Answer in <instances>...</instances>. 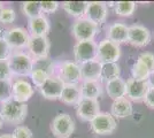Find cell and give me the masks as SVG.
Here are the masks:
<instances>
[{"mask_svg": "<svg viewBox=\"0 0 154 138\" xmlns=\"http://www.w3.org/2000/svg\"><path fill=\"white\" fill-rule=\"evenodd\" d=\"M151 31L143 24L136 23L129 26L128 43L136 47H144L149 44L151 41Z\"/></svg>", "mask_w": 154, "mask_h": 138, "instance_id": "4fadbf2b", "label": "cell"}, {"mask_svg": "<svg viewBox=\"0 0 154 138\" xmlns=\"http://www.w3.org/2000/svg\"><path fill=\"white\" fill-rule=\"evenodd\" d=\"M8 63L12 74L16 76H30L33 69V59L29 53L22 51H13L8 58Z\"/></svg>", "mask_w": 154, "mask_h": 138, "instance_id": "7a4b0ae2", "label": "cell"}, {"mask_svg": "<svg viewBox=\"0 0 154 138\" xmlns=\"http://www.w3.org/2000/svg\"><path fill=\"white\" fill-rule=\"evenodd\" d=\"M55 63L54 61L50 58H40V59H35L33 60V69H40L43 72H45L47 75H55Z\"/></svg>", "mask_w": 154, "mask_h": 138, "instance_id": "4316f807", "label": "cell"}, {"mask_svg": "<svg viewBox=\"0 0 154 138\" xmlns=\"http://www.w3.org/2000/svg\"><path fill=\"white\" fill-rule=\"evenodd\" d=\"M16 20V13L12 7H4L0 13V23L1 24H11Z\"/></svg>", "mask_w": 154, "mask_h": 138, "instance_id": "1f68e13d", "label": "cell"}, {"mask_svg": "<svg viewBox=\"0 0 154 138\" xmlns=\"http://www.w3.org/2000/svg\"><path fill=\"white\" fill-rule=\"evenodd\" d=\"M100 113V105L97 99L82 98L76 106V114L79 120L91 122Z\"/></svg>", "mask_w": 154, "mask_h": 138, "instance_id": "8fae6325", "label": "cell"}, {"mask_svg": "<svg viewBox=\"0 0 154 138\" xmlns=\"http://www.w3.org/2000/svg\"><path fill=\"white\" fill-rule=\"evenodd\" d=\"M121 77V68L115 63H103V68H101V76H100V81H103L105 83H107L112 79H115Z\"/></svg>", "mask_w": 154, "mask_h": 138, "instance_id": "d4e9b609", "label": "cell"}, {"mask_svg": "<svg viewBox=\"0 0 154 138\" xmlns=\"http://www.w3.org/2000/svg\"><path fill=\"white\" fill-rule=\"evenodd\" d=\"M64 85L66 84L57 75H52L47 78V81L44 83V85L39 89V91L45 99L58 100V99H60V96L63 91Z\"/></svg>", "mask_w": 154, "mask_h": 138, "instance_id": "5bb4252c", "label": "cell"}, {"mask_svg": "<svg viewBox=\"0 0 154 138\" xmlns=\"http://www.w3.org/2000/svg\"><path fill=\"white\" fill-rule=\"evenodd\" d=\"M13 76L11 67L8 63V60H1L0 61V81H11Z\"/></svg>", "mask_w": 154, "mask_h": 138, "instance_id": "836d02e7", "label": "cell"}, {"mask_svg": "<svg viewBox=\"0 0 154 138\" xmlns=\"http://www.w3.org/2000/svg\"><path fill=\"white\" fill-rule=\"evenodd\" d=\"M21 11L24 16H26L29 20L35 19L39 15H42V7H40V1H24L21 5Z\"/></svg>", "mask_w": 154, "mask_h": 138, "instance_id": "484cf974", "label": "cell"}, {"mask_svg": "<svg viewBox=\"0 0 154 138\" xmlns=\"http://www.w3.org/2000/svg\"><path fill=\"white\" fill-rule=\"evenodd\" d=\"M144 103L146 104L147 107L154 109V87H149L147 94H146V97L144 99Z\"/></svg>", "mask_w": 154, "mask_h": 138, "instance_id": "74e56055", "label": "cell"}, {"mask_svg": "<svg viewBox=\"0 0 154 138\" xmlns=\"http://www.w3.org/2000/svg\"><path fill=\"white\" fill-rule=\"evenodd\" d=\"M28 52L32 59H40L48 57L51 43L47 36H40V37H30L29 44H28Z\"/></svg>", "mask_w": 154, "mask_h": 138, "instance_id": "7c38bea8", "label": "cell"}, {"mask_svg": "<svg viewBox=\"0 0 154 138\" xmlns=\"http://www.w3.org/2000/svg\"><path fill=\"white\" fill-rule=\"evenodd\" d=\"M82 98L97 99L103 94V86L99 81H82L81 83Z\"/></svg>", "mask_w": 154, "mask_h": 138, "instance_id": "603a6c76", "label": "cell"}, {"mask_svg": "<svg viewBox=\"0 0 154 138\" xmlns=\"http://www.w3.org/2000/svg\"><path fill=\"white\" fill-rule=\"evenodd\" d=\"M97 32H98V24L85 17L76 20L71 26V33L77 41L94 40Z\"/></svg>", "mask_w": 154, "mask_h": 138, "instance_id": "8992f818", "label": "cell"}, {"mask_svg": "<svg viewBox=\"0 0 154 138\" xmlns=\"http://www.w3.org/2000/svg\"><path fill=\"white\" fill-rule=\"evenodd\" d=\"M128 33L129 26L124 22H114L107 28L106 36H107V39L120 45L128 41Z\"/></svg>", "mask_w": 154, "mask_h": 138, "instance_id": "e0dca14e", "label": "cell"}, {"mask_svg": "<svg viewBox=\"0 0 154 138\" xmlns=\"http://www.w3.org/2000/svg\"><path fill=\"white\" fill-rule=\"evenodd\" d=\"M55 75L64 84H78L82 82L81 68L77 62L62 61L55 67Z\"/></svg>", "mask_w": 154, "mask_h": 138, "instance_id": "3957f363", "label": "cell"}, {"mask_svg": "<svg viewBox=\"0 0 154 138\" xmlns=\"http://www.w3.org/2000/svg\"><path fill=\"white\" fill-rule=\"evenodd\" d=\"M12 99V82L0 81V104Z\"/></svg>", "mask_w": 154, "mask_h": 138, "instance_id": "4dcf8cb0", "label": "cell"}, {"mask_svg": "<svg viewBox=\"0 0 154 138\" xmlns=\"http://www.w3.org/2000/svg\"><path fill=\"white\" fill-rule=\"evenodd\" d=\"M0 138H14L12 133H2L0 135Z\"/></svg>", "mask_w": 154, "mask_h": 138, "instance_id": "ab89813d", "label": "cell"}, {"mask_svg": "<svg viewBox=\"0 0 154 138\" xmlns=\"http://www.w3.org/2000/svg\"><path fill=\"white\" fill-rule=\"evenodd\" d=\"M51 131L57 138H69L75 131V122L69 114L61 113L52 120Z\"/></svg>", "mask_w": 154, "mask_h": 138, "instance_id": "277c9868", "label": "cell"}, {"mask_svg": "<svg viewBox=\"0 0 154 138\" xmlns=\"http://www.w3.org/2000/svg\"><path fill=\"white\" fill-rule=\"evenodd\" d=\"M82 81H99L101 76V68L103 63L98 60H92L79 65Z\"/></svg>", "mask_w": 154, "mask_h": 138, "instance_id": "ffe728a7", "label": "cell"}, {"mask_svg": "<svg viewBox=\"0 0 154 138\" xmlns=\"http://www.w3.org/2000/svg\"><path fill=\"white\" fill-rule=\"evenodd\" d=\"M131 75H132V78L135 79L147 81L149 75H151V72L144 63H141L140 61L137 60L131 67Z\"/></svg>", "mask_w": 154, "mask_h": 138, "instance_id": "f1b7e54d", "label": "cell"}, {"mask_svg": "<svg viewBox=\"0 0 154 138\" xmlns=\"http://www.w3.org/2000/svg\"><path fill=\"white\" fill-rule=\"evenodd\" d=\"M33 87L26 79L19 78L12 83V99L17 103L26 104V101L33 96Z\"/></svg>", "mask_w": 154, "mask_h": 138, "instance_id": "2e32d148", "label": "cell"}, {"mask_svg": "<svg viewBox=\"0 0 154 138\" xmlns=\"http://www.w3.org/2000/svg\"><path fill=\"white\" fill-rule=\"evenodd\" d=\"M138 61L144 63L145 66L149 69V72H154V54L151 52H144L140 53L138 57Z\"/></svg>", "mask_w": 154, "mask_h": 138, "instance_id": "d6a6232c", "label": "cell"}, {"mask_svg": "<svg viewBox=\"0 0 154 138\" xmlns=\"http://www.w3.org/2000/svg\"><path fill=\"white\" fill-rule=\"evenodd\" d=\"M134 106L132 103L127 97L113 100V104L110 106V114L115 118H125L132 115Z\"/></svg>", "mask_w": 154, "mask_h": 138, "instance_id": "d6986e66", "label": "cell"}, {"mask_svg": "<svg viewBox=\"0 0 154 138\" xmlns=\"http://www.w3.org/2000/svg\"><path fill=\"white\" fill-rule=\"evenodd\" d=\"M106 92L108 94V97L116 100V99L124 98L125 97V93H127V84H125V81L122 79L121 77L115 79H112L106 83Z\"/></svg>", "mask_w": 154, "mask_h": 138, "instance_id": "7402d4cb", "label": "cell"}, {"mask_svg": "<svg viewBox=\"0 0 154 138\" xmlns=\"http://www.w3.org/2000/svg\"><path fill=\"white\" fill-rule=\"evenodd\" d=\"M12 135L14 138H33L32 131L26 125H16Z\"/></svg>", "mask_w": 154, "mask_h": 138, "instance_id": "e575fe53", "label": "cell"}, {"mask_svg": "<svg viewBox=\"0 0 154 138\" xmlns=\"http://www.w3.org/2000/svg\"><path fill=\"white\" fill-rule=\"evenodd\" d=\"M12 53H13V50L9 47L7 41L4 39V37H0V61L8 60Z\"/></svg>", "mask_w": 154, "mask_h": 138, "instance_id": "d590c367", "label": "cell"}, {"mask_svg": "<svg viewBox=\"0 0 154 138\" xmlns=\"http://www.w3.org/2000/svg\"><path fill=\"white\" fill-rule=\"evenodd\" d=\"M40 7L43 14H52L59 8L58 1H40Z\"/></svg>", "mask_w": 154, "mask_h": 138, "instance_id": "8d00e7d4", "label": "cell"}, {"mask_svg": "<svg viewBox=\"0 0 154 138\" xmlns=\"http://www.w3.org/2000/svg\"><path fill=\"white\" fill-rule=\"evenodd\" d=\"M4 39L7 41V44L12 50L20 51L22 48L28 47L29 40H30V33L28 30L21 26H14L5 31L4 33Z\"/></svg>", "mask_w": 154, "mask_h": 138, "instance_id": "ba28073f", "label": "cell"}, {"mask_svg": "<svg viewBox=\"0 0 154 138\" xmlns=\"http://www.w3.org/2000/svg\"><path fill=\"white\" fill-rule=\"evenodd\" d=\"M4 2H1V1H0V13H1V11H2V9H4Z\"/></svg>", "mask_w": 154, "mask_h": 138, "instance_id": "b9f144b4", "label": "cell"}, {"mask_svg": "<svg viewBox=\"0 0 154 138\" xmlns=\"http://www.w3.org/2000/svg\"><path fill=\"white\" fill-rule=\"evenodd\" d=\"M121 58V47L109 39H103L98 44L97 59L100 63H115Z\"/></svg>", "mask_w": 154, "mask_h": 138, "instance_id": "52a82bcc", "label": "cell"}, {"mask_svg": "<svg viewBox=\"0 0 154 138\" xmlns=\"http://www.w3.org/2000/svg\"><path fill=\"white\" fill-rule=\"evenodd\" d=\"M98 44L94 40L77 41L74 46V58L78 65L97 59Z\"/></svg>", "mask_w": 154, "mask_h": 138, "instance_id": "9c48e42d", "label": "cell"}, {"mask_svg": "<svg viewBox=\"0 0 154 138\" xmlns=\"http://www.w3.org/2000/svg\"><path fill=\"white\" fill-rule=\"evenodd\" d=\"M81 99H82L81 86L78 84H66L59 100L63 103L64 105L77 106Z\"/></svg>", "mask_w": 154, "mask_h": 138, "instance_id": "44dd1931", "label": "cell"}, {"mask_svg": "<svg viewBox=\"0 0 154 138\" xmlns=\"http://www.w3.org/2000/svg\"><path fill=\"white\" fill-rule=\"evenodd\" d=\"M28 31L30 36L33 37H40V36H47V33L51 29L50 20L44 14L39 15L35 19H30L28 21Z\"/></svg>", "mask_w": 154, "mask_h": 138, "instance_id": "ac0fdd59", "label": "cell"}, {"mask_svg": "<svg viewBox=\"0 0 154 138\" xmlns=\"http://www.w3.org/2000/svg\"><path fill=\"white\" fill-rule=\"evenodd\" d=\"M108 9L107 5L103 1H90L88 2L86 12H85V19L92 21L96 24H103L107 19Z\"/></svg>", "mask_w": 154, "mask_h": 138, "instance_id": "9a60e30c", "label": "cell"}, {"mask_svg": "<svg viewBox=\"0 0 154 138\" xmlns=\"http://www.w3.org/2000/svg\"><path fill=\"white\" fill-rule=\"evenodd\" d=\"M137 4L135 1H117L115 4V13L121 17H129L135 13Z\"/></svg>", "mask_w": 154, "mask_h": 138, "instance_id": "83f0119b", "label": "cell"}, {"mask_svg": "<svg viewBox=\"0 0 154 138\" xmlns=\"http://www.w3.org/2000/svg\"><path fill=\"white\" fill-rule=\"evenodd\" d=\"M0 115L4 123L11 125L21 124L28 115L26 104L17 103L14 99H9L0 106Z\"/></svg>", "mask_w": 154, "mask_h": 138, "instance_id": "6da1fadb", "label": "cell"}, {"mask_svg": "<svg viewBox=\"0 0 154 138\" xmlns=\"http://www.w3.org/2000/svg\"><path fill=\"white\" fill-rule=\"evenodd\" d=\"M86 6H88L86 1H64L62 2V8L64 12L72 17H76L77 20L85 16Z\"/></svg>", "mask_w": 154, "mask_h": 138, "instance_id": "cb8c5ba5", "label": "cell"}, {"mask_svg": "<svg viewBox=\"0 0 154 138\" xmlns=\"http://www.w3.org/2000/svg\"><path fill=\"white\" fill-rule=\"evenodd\" d=\"M148 84L151 87H154V72H151V75H149V77H148Z\"/></svg>", "mask_w": 154, "mask_h": 138, "instance_id": "f35d334b", "label": "cell"}, {"mask_svg": "<svg viewBox=\"0 0 154 138\" xmlns=\"http://www.w3.org/2000/svg\"><path fill=\"white\" fill-rule=\"evenodd\" d=\"M125 84H127L125 97L130 101H136V103L144 101V99L151 87L148 84V81H140V79H135L132 77L129 78L125 82Z\"/></svg>", "mask_w": 154, "mask_h": 138, "instance_id": "30bf717a", "label": "cell"}, {"mask_svg": "<svg viewBox=\"0 0 154 138\" xmlns=\"http://www.w3.org/2000/svg\"><path fill=\"white\" fill-rule=\"evenodd\" d=\"M2 125H4V121H2V118H1V115H0V129L2 128Z\"/></svg>", "mask_w": 154, "mask_h": 138, "instance_id": "60d3db41", "label": "cell"}, {"mask_svg": "<svg viewBox=\"0 0 154 138\" xmlns=\"http://www.w3.org/2000/svg\"><path fill=\"white\" fill-rule=\"evenodd\" d=\"M91 130L97 135H112L117 128L116 118L107 112H100L90 122Z\"/></svg>", "mask_w": 154, "mask_h": 138, "instance_id": "5b68a950", "label": "cell"}, {"mask_svg": "<svg viewBox=\"0 0 154 138\" xmlns=\"http://www.w3.org/2000/svg\"><path fill=\"white\" fill-rule=\"evenodd\" d=\"M48 77H50V75H47L45 72H43L40 69H32L31 74H30V78H31L32 83L39 89L44 85V83L47 81Z\"/></svg>", "mask_w": 154, "mask_h": 138, "instance_id": "f546056e", "label": "cell"}]
</instances>
